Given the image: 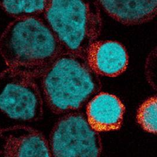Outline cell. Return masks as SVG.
I'll use <instances>...</instances> for the list:
<instances>
[{
	"instance_id": "6da1fadb",
	"label": "cell",
	"mask_w": 157,
	"mask_h": 157,
	"mask_svg": "<svg viewBox=\"0 0 157 157\" xmlns=\"http://www.w3.org/2000/svg\"><path fill=\"white\" fill-rule=\"evenodd\" d=\"M65 50L42 15L14 18L0 35L8 68L36 78Z\"/></svg>"
},
{
	"instance_id": "7c38bea8",
	"label": "cell",
	"mask_w": 157,
	"mask_h": 157,
	"mask_svg": "<svg viewBox=\"0 0 157 157\" xmlns=\"http://www.w3.org/2000/svg\"><path fill=\"white\" fill-rule=\"evenodd\" d=\"M156 49H155L150 53L147 58L145 73L148 82L152 87L156 88L155 82V67H156Z\"/></svg>"
},
{
	"instance_id": "3957f363",
	"label": "cell",
	"mask_w": 157,
	"mask_h": 157,
	"mask_svg": "<svg viewBox=\"0 0 157 157\" xmlns=\"http://www.w3.org/2000/svg\"><path fill=\"white\" fill-rule=\"evenodd\" d=\"M42 16L65 51L85 57L102 27L98 0H50Z\"/></svg>"
},
{
	"instance_id": "52a82bcc",
	"label": "cell",
	"mask_w": 157,
	"mask_h": 157,
	"mask_svg": "<svg viewBox=\"0 0 157 157\" xmlns=\"http://www.w3.org/2000/svg\"><path fill=\"white\" fill-rule=\"evenodd\" d=\"M86 58L99 76L117 77L126 71L128 65L125 47L114 40L95 41L87 51Z\"/></svg>"
},
{
	"instance_id": "7a4b0ae2",
	"label": "cell",
	"mask_w": 157,
	"mask_h": 157,
	"mask_svg": "<svg viewBox=\"0 0 157 157\" xmlns=\"http://www.w3.org/2000/svg\"><path fill=\"white\" fill-rule=\"evenodd\" d=\"M44 97L56 114L79 111L102 88L100 76L81 54L64 51L40 77Z\"/></svg>"
},
{
	"instance_id": "277c9868",
	"label": "cell",
	"mask_w": 157,
	"mask_h": 157,
	"mask_svg": "<svg viewBox=\"0 0 157 157\" xmlns=\"http://www.w3.org/2000/svg\"><path fill=\"white\" fill-rule=\"evenodd\" d=\"M51 156L98 157L102 142L86 115L78 111L65 113L55 124L48 141Z\"/></svg>"
},
{
	"instance_id": "5b68a950",
	"label": "cell",
	"mask_w": 157,
	"mask_h": 157,
	"mask_svg": "<svg viewBox=\"0 0 157 157\" xmlns=\"http://www.w3.org/2000/svg\"><path fill=\"white\" fill-rule=\"evenodd\" d=\"M0 110L13 120L26 122L41 120L43 99L35 78L10 68L1 72Z\"/></svg>"
},
{
	"instance_id": "8992f818",
	"label": "cell",
	"mask_w": 157,
	"mask_h": 157,
	"mask_svg": "<svg viewBox=\"0 0 157 157\" xmlns=\"http://www.w3.org/2000/svg\"><path fill=\"white\" fill-rule=\"evenodd\" d=\"M0 156L51 157L48 141L43 133L25 125L0 128Z\"/></svg>"
},
{
	"instance_id": "ba28073f",
	"label": "cell",
	"mask_w": 157,
	"mask_h": 157,
	"mask_svg": "<svg viewBox=\"0 0 157 157\" xmlns=\"http://www.w3.org/2000/svg\"><path fill=\"white\" fill-rule=\"evenodd\" d=\"M86 105L87 120L97 132L114 131L121 128L125 109L116 95L100 92Z\"/></svg>"
},
{
	"instance_id": "8fae6325",
	"label": "cell",
	"mask_w": 157,
	"mask_h": 157,
	"mask_svg": "<svg viewBox=\"0 0 157 157\" xmlns=\"http://www.w3.org/2000/svg\"><path fill=\"white\" fill-rule=\"evenodd\" d=\"M136 120L147 132L157 134V97L153 96L144 101L136 114Z\"/></svg>"
},
{
	"instance_id": "30bf717a",
	"label": "cell",
	"mask_w": 157,
	"mask_h": 157,
	"mask_svg": "<svg viewBox=\"0 0 157 157\" xmlns=\"http://www.w3.org/2000/svg\"><path fill=\"white\" fill-rule=\"evenodd\" d=\"M50 0H0V7L14 18L42 15Z\"/></svg>"
},
{
	"instance_id": "9c48e42d",
	"label": "cell",
	"mask_w": 157,
	"mask_h": 157,
	"mask_svg": "<svg viewBox=\"0 0 157 157\" xmlns=\"http://www.w3.org/2000/svg\"><path fill=\"white\" fill-rule=\"evenodd\" d=\"M111 18L126 25H137L152 20L157 15V0H98Z\"/></svg>"
}]
</instances>
